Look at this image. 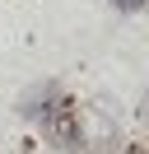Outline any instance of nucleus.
Wrapping results in <instances>:
<instances>
[{
    "instance_id": "obj_1",
    "label": "nucleus",
    "mask_w": 149,
    "mask_h": 154,
    "mask_svg": "<svg viewBox=\"0 0 149 154\" xmlns=\"http://www.w3.org/2000/svg\"><path fill=\"white\" fill-rule=\"evenodd\" d=\"M117 10H140V5H149V0H112Z\"/></svg>"
}]
</instances>
